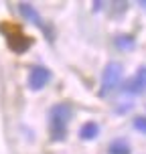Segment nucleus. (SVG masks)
<instances>
[{"label":"nucleus","instance_id":"nucleus-12","mask_svg":"<svg viewBox=\"0 0 146 154\" xmlns=\"http://www.w3.org/2000/svg\"><path fill=\"white\" fill-rule=\"evenodd\" d=\"M138 4H140V8H142V10H146V0H140Z\"/></svg>","mask_w":146,"mask_h":154},{"label":"nucleus","instance_id":"nucleus-10","mask_svg":"<svg viewBox=\"0 0 146 154\" xmlns=\"http://www.w3.org/2000/svg\"><path fill=\"white\" fill-rule=\"evenodd\" d=\"M132 126H134L140 134H146V116H136L134 122H132Z\"/></svg>","mask_w":146,"mask_h":154},{"label":"nucleus","instance_id":"nucleus-5","mask_svg":"<svg viewBox=\"0 0 146 154\" xmlns=\"http://www.w3.org/2000/svg\"><path fill=\"white\" fill-rule=\"evenodd\" d=\"M6 45L10 47V51H14V53H26L29 49L33 47V38L23 35V32H6Z\"/></svg>","mask_w":146,"mask_h":154},{"label":"nucleus","instance_id":"nucleus-1","mask_svg":"<svg viewBox=\"0 0 146 154\" xmlns=\"http://www.w3.org/2000/svg\"><path fill=\"white\" fill-rule=\"evenodd\" d=\"M71 118H73V109L69 103H55L51 112H49V126H51V140L55 142H63L67 138V126H69Z\"/></svg>","mask_w":146,"mask_h":154},{"label":"nucleus","instance_id":"nucleus-11","mask_svg":"<svg viewBox=\"0 0 146 154\" xmlns=\"http://www.w3.org/2000/svg\"><path fill=\"white\" fill-rule=\"evenodd\" d=\"M136 75H138L140 79H142V83L146 85V65H142V67H140V69H138V73H136Z\"/></svg>","mask_w":146,"mask_h":154},{"label":"nucleus","instance_id":"nucleus-7","mask_svg":"<svg viewBox=\"0 0 146 154\" xmlns=\"http://www.w3.org/2000/svg\"><path fill=\"white\" fill-rule=\"evenodd\" d=\"M100 134V126L95 122H85L81 128H79V138L81 140H95Z\"/></svg>","mask_w":146,"mask_h":154},{"label":"nucleus","instance_id":"nucleus-6","mask_svg":"<svg viewBox=\"0 0 146 154\" xmlns=\"http://www.w3.org/2000/svg\"><path fill=\"white\" fill-rule=\"evenodd\" d=\"M122 91L124 93H130V95H140V93L146 91V85L142 83V79H140L138 75H134V77H130V79L124 81Z\"/></svg>","mask_w":146,"mask_h":154},{"label":"nucleus","instance_id":"nucleus-2","mask_svg":"<svg viewBox=\"0 0 146 154\" xmlns=\"http://www.w3.org/2000/svg\"><path fill=\"white\" fill-rule=\"evenodd\" d=\"M122 65L118 61H110L106 69L101 73V87H100V97L110 95V93L120 87V79H122Z\"/></svg>","mask_w":146,"mask_h":154},{"label":"nucleus","instance_id":"nucleus-3","mask_svg":"<svg viewBox=\"0 0 146 154\" xmlns=\"http://www.w3.org/2000/svg\"><path fill=\"white\" fill-rule=\"evenodd\" d=\"M18 12L23 14V18L31 20L35 26H39V29H41V31L47 35V38H49V41H53V32H51V29H49V26L45 24V20L41 18V14H39V12L31 6V4H29V2H23V4H18Z\"/></svg>","mask_w":146,"mask_h":154},{"label":"nucleus","instance_id":"nucleus-8","mask_svg":"<svg viewBox=\"0 0 146 154\" xmlns=\"http://www.w3.org/2000/svg\"><path fill=\"white\" fill-rule=\"evenodd\" d=\"M110 154H130V146L126 140H114L112 144L108 146Z\"/></svg>","mask_w":146,"mask_h":154},{"label":"nucleus","instance_id":"nucleus-9","mask_svg":"<svg viewBox=\"0 0 146 154\" xmlns=\"http://www.w3.org/2000/svg\"><path fill=\"white\" fill-rule=\"evenodd\" d=\"M134 45H136V41L132 35H118L116 37V47H120V49H132Z\"/></svg>","mask_w":146,"mask_h":154},{"label":"nucleus","instance_id":"nucleus-4","mask_svg":"<svg viewBox=\"0 0 146 154\" xmlns=\"http://www.w3.org/2000/svg\"><path fill=\"white\" fill-rule=\"evenodd\" d=\"M49 81H51V71L47 69L45 65H37V67H33L31 73H29V87H31L33 91L43 89Z\"/></svg>","mask_w":146,"mask_h":154}]
</instances>
